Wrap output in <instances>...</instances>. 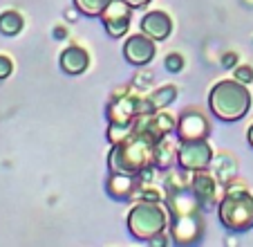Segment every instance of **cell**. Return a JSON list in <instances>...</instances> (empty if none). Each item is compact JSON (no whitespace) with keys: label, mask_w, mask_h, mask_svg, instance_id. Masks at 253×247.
Masks as SVG:
<instances>
[{"label":"cell","mask_w":253,"mask_h":247,"mask_svg":"<svg viewBox=\"0 0 253 247\" xmlns=\"http://www.w3.org/2000/svg\"><path fill=\"white\" fill-rule=\"evenodd\" d=\"M162 139L150 126L146 130L128 135V137L115 142V148L110 153V171L112 173H126V176H139L148 162L155 157V144Z\"/></svg>","instance_id":"1"},{"label":"cell","mask_w":253,"mask_h":247,"mask_svg":"<svg viewBox=\"0 0 253 247\" xmlns=\"http://www.w3.org/2000/svg\"><path fill=\"white\" fill-rule=\"evenodd\" d=\"M211 113L222 122H238L251 108V92L242 81H220L209 95Z\"/></svg>","instance_id":"2"},{"label":"cell","mask_w":253,"mask_h":247,"mask_svg":"<svg viewBox=\"0 0 253 247\" xmlns=\"http://www.w3.org/2000/svg\"><path fill=\"white\" fill-rule=\"evenodd\" d=\"M166 223V211L162 204H157V200H141L128 214V229L139 241H150L157 234H164Z\"/></svg>","instance_id":"3"},{"label":"cell","mask_w":253,"mask_h":247,"mask_svg":"<svg viewBox=\"0 0 253 247\" xmlns=\"http://www.w3.org/2000/svg\"><path fill=\"white\" fill-rule=\"evenodd\" d=\"M220 220L231 232H247L253 227V195L244 189H231L217 207Z\"/></svg>","instance_id":"4"},{"label":"cell","mask_w":253,"mask_h":247,"mask_svg":"<svg viewBox=\"0 0 253 247\" xmlns=\"http://www.w3.org/2000/svg\"><path fill=\"white\" fill-rule=\"evenodd\" d=\"M177 162L186 171H204L213 162V148L206 142V137L182 139V144L177 148Z\"/></svg>","instance_id":"5"},{"label":"cell","mask_w":253,"mask_h":247,"mask_svg":"<svg viewBox=\"0 0 253 247\" xmlns=\"http://www.w3.org/2000/svg\"><path fill=\"white\" fill-rule=\"evenodd\" d=\"M130 16H132V7L126 0H112L110 5L105 7L103 14H101V20H103V27L108 29L110 36L119 38L128 32Z\"/></svg>","instance_id":"6"},{"label":"cell","mask_w":253,"mask_h":247,"mask_svg":"<svg viewBox=\"0 0 253 247\" xmlns=\"http://www.w3.org/2000/svg\"><path fill=\"white\" fill-rule=\"evenodd\" d=\"M124 57L132 65H148L155 57V38L148 34H132L124 45Z\"/></svg>","instance_id":"7"},{"label":"cell","mask_w":253,"mask_h":247,"mask_svg":"<svg viewBox=\"0 0 253 247\" xmlns=\"http://www.w3.org/2000/svg\"><path fill=\"white\" fill-rule=\"evenodd\" d=\"M170 29H172V20H170V16L164 14V11H150V14H146L141 18V32L148 34L155 41L168 38Z\"/></svg>","instance_id":"8"},{"label":"cell","mask_w":253,"mask_h":247,"mask_svg":"<svg viewBox=\"0 0 253 247\" xmlns=\"http://www.w3.org/2000/svg\"><path fill=\"white\" fill-rule=\"evenodd\" d=\"M90 65V54L79 45H70L61 52V67L67 74H81Z\"/></svg>","instance_id":"9"},{"label":"cell","mask_w":253,"mask_h":247,"mask_svg":"<svg viewBox=\"0 0 253 247\" xmlns=\"http://www.w3.org/2000/svg\"><path fill=\"white\" fill-rule=\"evenodd\" d=\"M179 137L182 139H191V137H206L209 135V124L202 115L197 113H186L182 119H179Z\"/></svg>","instance_id":"10"},{"label":"cell","mask_w":253,"mask_h":247,"mask_svg":"<svg viewBox=\"0 0 253 247\" xmlns=\"http://www.w3.org/2000/svg\"><path fill=\"white\" fill-rule=\"evenodd\" d=\"M193 191H195L197 202L204 204V207H211L215 200V180L206 173H197L193 178Z\"/></svg>","instance_id":"11"},{"label":"cell","mask_w":253,"mask_h":247,"mask_svg":"<svg viewBox=\"0 0 253 247\" xmlns=\"http://www.w3.org/2000/svg\"><path fill=\"white\" fill-rule=\"evenodd\" d=\"M175 97H177L175 86H162L159 90H155L153 95L146 99V104H148V110H157V108H164V106L172 104Z\"/></svg>","instance_id":"12"},{"label":"cell","mask_w":253,"mask_h":247,"mask_svg":"<svg viewBox=\"0 0 253 247\" xmlns=\"http://www.w3.org/2000/svg\"><path fill=\"white\" fill-rule=\"evenodd\" d=\"M23 29V16L18 11H5L0 14V32L5 36H16Z\"/></svg>","instance_id":"13"},{"label":"cell","mask_w":253,"mask_h":247,"mask_svg":"<svg viewBox=\"0 0 253 247\" xmlns=\"http://www.w3.org/2000/svg\"><path fill=\"white\" fill-rule=\"evenodd\" d=\"M110 2L112 0H74V7L85 16H101Z\"/></svg>","instance_id":"14"},{"label":"cell","mask_w":253,"mask_h":247,"mask_svg":"<svg viewBox=\"0 0 253 247\" xmlns=\"http://www.w3.org/2000/svg\"><path fill=\"white\" fill-rule=\"evenodd\" d=\"M164 65H166L168 72H179L184 67V59L179 57V54H168L166 61H164Z\"/></svg>","instance_id":"15"},{"label":"cell","mask_w":253,"mask_h":247,"mask_svg":"<svg viewBox=\"0 0 253 247\" xmlns=\"http://www.w3.org/2000/svg\"><path fill=\"white\" fill-rule=\"evenodd\" d=\"M235 79L242 81V83H251L253 81V67L251 65H240L235 70Z\"/></svg>","instance_id":"16"},{"label":"cell","mask_w":253,"mask_h":247,"mask_svg":"<svg viewBox=\"0 0 253 247\" xmlns=\"http://www.w3.org/2000/svg\"><path fill=\"white\" fill-rule=\"evenodd\" d=\"M11 70H14L11 59H7V57H2V54H0V79H7V76L11 74Z\"/></svg>","instance_id":"17"},{"label":"cell","mask_w":253,"mask_h":247,"mask_svg":"<svg viewBox=\"0 0 253 247\" xmlns=\"http://www.w3.org/2000/svg\"><path fill=\"white\" fill-rule=\"evenodd\" d=\"M235 63H238V57H235V54H224V59H222V65L224 67H233Z\"/></svg>","instance_id":"18"},{"label":"cell","mask_w":253,"mask_h":247,"mask_svg":"<svg viewBox=\"0 0 253 247\" xmlns=\"http://www.w3.org/2000/svg\"><path fill=\"white\" fill-rule=\"evenodd\" d=\"M150 245H155V247H164V245H166V238H164L162 234H157V236L150 238Z\"/></svg>","instance_id":"19"},{"label":"cell","mask_w":253,"mask_h":247,"mask_svg":"<svg viewBox=\"0 0 253 247\" xmlns=\"http://www.w3.org/2000/svg\"><path fill=\"white\" fill-rule=\"evenodd\" d=\"M126 2H128L130 7H132V9H137V7H146L150 2V0H126Z\"/></svg>","instance_id":"20"},{"label":"cell","mask_w":253,"mask_h":247,"mask_svg":"<svg viewBox=\"0 0 253 247\" xmlns=\"http://www.w3.org/2000/svg\"><path fill=\"white\" fill-rule=\"evenodd\" d=\"M54 36H56V38H63V36H65V29H63V27H56V32H54Z\"/></svg>","instance_id":"21"},{"label":"cell","mask_w":253,"mask_h":247,"mask_svg":"<svg viewBox=\"0 0 253 247\" xmlns=\"http://www.w3.org/2000/svg\"><path fill=\"white\" fill-rule=\"evenodd\" d=\"M247 139H249V144L253 146V124H251V128H249V133H247Z\"/></svg>","instance_id":"22"}]
</instances>
